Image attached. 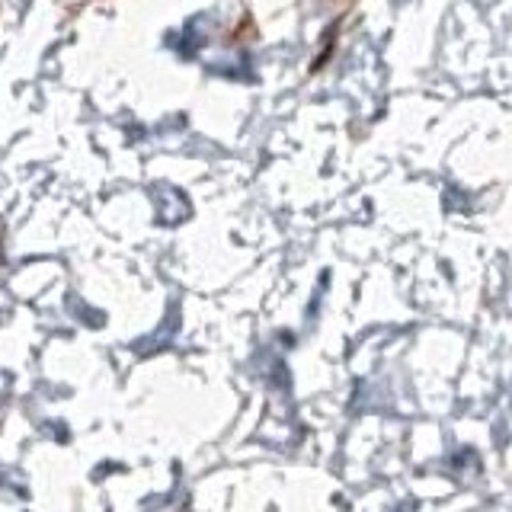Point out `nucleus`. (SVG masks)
<instances>
[{
  "instance_id": "1",
  "label": "nucleus",
  "mask_w": 512,
  "mask_h": 512,
  "mask_svg": "<svg viewBox=\"0 0 512 512\" xmlns=\"http://www.w3.org/2000/svg\"><path fill=\"white\" fill-rule=\"evenodd\" d=\"M324 7H340V4H352V0H320Z\"/></svg>"
}]
</instances>
